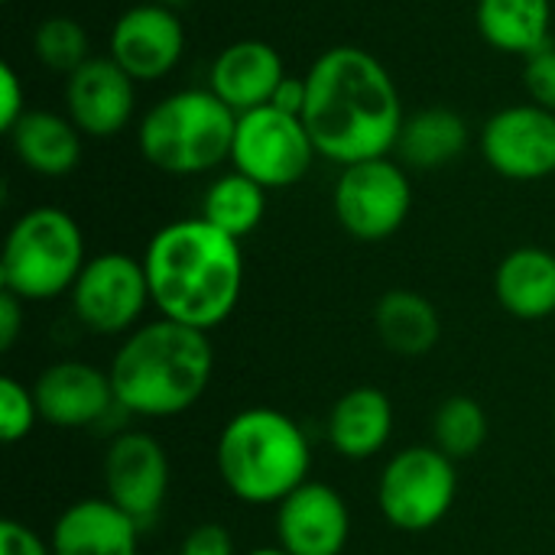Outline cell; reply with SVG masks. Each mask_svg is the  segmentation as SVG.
Here are the masks:
<instances>
[{"instance_id": "obj_9", "label": "cell", "mask_w": 555, "mask_h": 555, "mask_svg": "<svg viewBox=\"0 0 555 555\" xmlns=\"http://www.w3.org/2000/svg\"><path fill=\"white\" fill-rule=\"evenodd\" d=\"M338 224L364 244L393 237L413 211V182L390 156L341 166L332 192Z\"/></svg>"}, {"instance_id": "obj_11", "label": "cell", "mask_w": 555, "mask_h": 555, "mask_svg": "<svg viewBox=\"0 0 555 555\" xmlns=\"http://www.w3.org/2000/svg\"><path fill=\"white\" fill-rule=\"evenodd\" d=\"M104 498L130 514L140 527L153 524L169 498V455L166 446L146 429H120L101 459Z\"/></svg>"}, {"instance_id": "obj_14", "label": "cell", "mask_w": 555, "mask_h": 555, "mask_svg": "<svg viewBox=\"0 0 555 555\" xmlns=\"http://www.w3.org/2000/svg\"><path fill=\"white\" fill-rule=\"evenodd\" d=\"M273 530L276 546L289 555H345L351 540V507L338 488L309 478L276 504Z\"/></svg>"}, {"instance_id": "obj_2", "label": "cell", "mask_w": 555, "mask_h": 555, "mask_svg": "<svg viewBox=\"0 0 555 555\" xmlns=\"http://www.w3.org/2000/svg\"><path fill=\"white\" fill-rule=\"evenodd\" d=\"M143 270L156 315L215 332L241 306L244 293V250L205 218H179L163 224L146 250Z\"/></svg>"}, {"instance_id": "obj_36", "label": "cell", "mask_w": 555, "mask_h": 555, "mask_svg": "<svg viewBox=\"0 0 555 555\" xmlns=\"http://www.w3.org/2000/svg\"><path fill=\"white\" fill-rule=\"evenodd\" d=\"M156 3H166V7H182V3H189V0H156Z\"/></svg>"}, {"instance_id": "obj_35", "label": "cell", "mask_w": 555, "mask_h": 555, "mask_svg": "<svg viewBox=\"0 0 555 555\" xmlns=\"http://www.w3.org/2000/svg\"><path fill=\"white\" fill-rule=\"evenodd\" d=\"M241 555H289L286 550H280V546H260V550H250V553H241Z\"/></svg>"}, {"instance_id": "obj_37", "label": "cell", "mask_w": 555, "mask_h": 555, "mask_svg": "<svg viewBox=\"0 0 555 555\" xmlns=\"http://www.w3.org/2000/svg\"><path fill=\"white\" fill-rule=\"evenodd\" d=\"M553 423H555V406H553Z\"/></svg>"}, {"instance_id": "obj_7", "label": "cell", "mask_w": 555, "mask_h": 555, "mask_svg": "<svg viewBox=\"0 0 555 555\" xmlns=\"http://www.w3.org/2000/svg\"><path fill=\"white\" fill-rule=\"evenodd\" d=\"M459 462L429 446H406L393 452L377 478V511L400 533H429L455 507Z\"/></svg>"}, {"instance_id": "obj_18", "label": "cell", "mask_w": 555, "mask_h": 555, "mask_svg": "<svg viewBox=\"0 0 555 555\" xmlns=\"http://www.w3.org/2000/svg\"><path fill=\"white\" fill-rule=\"evenodd\" d=\"M283 55L263 39H237L218 52L208 75V91L228 104L237 117L267 107L286 78Z\"/></svg>"}, {"instance_id": "obj_31", "label": "cell", "mask_w": 555, "mask_h": 555, "mask_svg": "<svg viewBox=\"0 0 555 555\" xmlns=\"http://www.w3.org/2000/svg\"><path fill=\"white\" fill-rule=\"evenodd\" d=\"M23 114H26V85L20 72L10 62H3L0 65V130L10 133Z\"/></svg>"}, {"instance_id": "obj_26", "label": "cell", "mask_w": 555, "mask_h": 555, "mask_svg": "<svg viewBox=\"0 0 555 555\" xmlns=\"http://www.w3.org/2000/svg\"><path fill=\"white\" fill-rule=\"evenodd\" d=\"M488 436H491L488 413L468 393H455L442 400L433 413V446L446 452L452 462L475 459L485 449Z\"/></svg>"}, {"instance_id": "obj_15", "label": "cell", "mask_w": 555, "mask_h": 555, "mask_svg": "<svg viewBox=\"0 0 555 555\" xmlns=\"http://www.w3.org/2000/svg\"><path fill=\"white\" fill-rule=\"evenodd\" d=\"M185 52V29L176 7L166 3H137L124 10L111 29V59L133 81L166 78Z\"/></svg>"}, {"instance_id": "obj_1", "label": "cell", "mask_w": 555, "mask_h": 555, "mask_svg": "<svg viewBox=\"0 0 555 555\" xmlns=\"http://www.w3.org/2000/svg\"><path fill=\"white\" fill-rule=\"evenodd\" d=\"M306 85L302 124L322 159L351 166L397 150L406 114L397 81L377 55L358 46H332L312 62Z\"/></svg>"}, {"instance_id": "obj_20", "label": "cell", "mask_w": 555, "mask_h": 555, "mask_svg": "<svg viewBox=\"0 0 555 555\" xmlns=\"http://www.w3.org/2000/svg\"><path fill=\"white\" fill-rule=\"evenodd\" d=\"M501 309L520 322L555 315V254L546 247H517L494 270Z\"/></svg>"}, {"instance_id": "obj_33", "label": "cell", "mask_w": 555, "mask_h": 555, "mask_svg": "<svg viewBox=\"0 0 555 555\" xmlns=\"http://www.w3.org/2000/svg\"><path fill=\"white\" fill-rule=\"evenodd\" d=\"M23 328H26V302L0 289V351H13Z\"/></svg>"}, {"instance_id": "obj_32", "label": "cell", "mask_w": 555, "mask_h": 555, "mask_svg": "<svg viewBox=\"0 0 555 555\" xmlns=\"http://www.w3.org/2000/svg\"><path fill=\"white\" fill-rule=\"evenodd\" d=\"M0 555H52L49 537H39L29 524L7 517L0 524Z\"/></svg>"}, {"instance_id": "obj_38", "label": "cell", "mask_w": 555, "mask_h": 555, "mask_svg": "<svg viewBox=\"0 0 555 555\" xmlns=\"http://www.w3.org/2000/svg\"><path fill=\"white\" fill-rule=\"evenodd\" d=\"M3 3H10V0H3Z\"/></svg>"}, {"instance_id": "obj_21", "label": "cell", "mask_w": 555, "mask_h": 555, "mask_svg": "<svg viewBox=\"0 0 555 555\" xmlns=\"http://www.w3.org/2000/svg\"><path fill=\"white\" fill-rule=\"evenodd\" d=\"M81 130L68 114L55 111H26L10 130L16 159L46 179H62L81 163Z\"/></svg>"}, {"instance_id": "obj_28", "label": "cell", "mask_w": 555, "mask_h": 555, "mask_svg": "<svg viewBox=\"0 0 555 555\" xmlns=\"http://www.w3.org/2000/svg\"><path fill=\"white\" fill-rule=\"evenodd\" d=\"M36 423H42V416H39L33 387L23 384L20 377L7 374L0 380V439L7 446H16L33 436Z\"/></svg>"}, {"instance_id": "obj_5", "label": "cell", "mask_w": 555, "mask_h": 555, "mask_svg": "<svg viewBox=\"0 0 555 555\" xmlns=\"http://www.w3.org/2000/svg\"><path fill=\"white\" fill-rule=\"evenodd\" d=\"M237 114L208 88H185L156 101L137 130L140 156L166 176H202L231 159Z\"/></svg>"}, {"instance_id": "obj_23", "label": "cell", "mask_w": 555, "mask_h": 555, "mask_svg": "<svg viewBox=\"0 0 555 555\" xmlns=\"http://www.w3.org/2000/svg\"><path fill=\"white\" fill-rule=\"evenodd\" d=\"M478 33L507 55H533L550 46L553 0H478Z\"/></svg>"}, {"instance_id": "obj_25", "label": "cell", "mask_w": 555, "mask_h": 555, "mask_svg": "<svg viewBox=\"0 0 555 555\" xmlns=\"http://www.w3.org/2000/svg\"><path fill=\"white\" fill-rule=\"evenodd\" d=\"M263 215H267V189L247 179L244 172L231 169L205 189L198 218H205L228 237L244 241L260 228Z\"/></svg>"}, {"instance_id": "obj_12", "label": "cell", "mask_w": 555, "mask_h": 555, "mask_svg": "<svg viewBox=\"0 0 555 555\" xmlns=\"http://www.w3.org/2000/svg\"><path fill=\"white\" fill-rule=\"evenodd\" d=\"M485 163L511 182H537L555 172V114L537 104H511L491 114L478 137Z\"/></svg>"}, {"instance_id": "obj_24", "label": "cell", "mask_w": 555, "mask_h": 555, "mask_svg": "<svg viewBox=\"0 0 555 555\" xmlns=\"http://www.w3.org/2000/svg\"><path fill=\"white\" fill-rule=\"evenodd\" d=\"M468 146V124L452 107H423L410 114L397 137V153L413 169L455 163Z\"/></svg>"}, {"instance_id": "obj_30", "label": "cell", "mask_w": 555, "mask_h": 555, "mask_svg": "<svg viewBox=\"0 0 555 555\" xmlns=\"http://www.w3.org/2000/svg\"><path fill=\"white\" fill-rule=\"evenodd\" d=\"M176 555H241L237 553V543H234V533L218 524V520H205V524H195L182 543H179V553Z\"/></svg>"}, {"instance_id": "obj_22", "label": "cell", "mask_w": 555, "mask_h": 555, "mask_svg": "<svg viewBox=\"0 0 555 555\" xmlns=\"http://www.w3.org/2000/svg\"><path fill=\"white\" fill-rule=\"evenodd\" d=\"M374 332L390 354L426 358L442 338V315L416 289H387L374 306Z\"/></svg>"}, {"instance_id": "obj_29", "label": "cell", "mask_w": 555, "mask_h": 555, "mask_svg": "<svg viewBox=\"0 0 555 555\" xmlns=\"http://www.w3.org/2000/svg\"><path fill=\"white\" fill-rule=\"evenodd\" d=\"M524 88L530 94V104L546 107L555 114V46H543L533 55L524 59Z\"/></svg>"}, {"instance_id": "obj_19", "label": "cell", "mask_w": 555, "mask_h": 555, "mask_svg": "<svg viewBox=\"0 0 555 555\" xmlns=\"http://www.w3.org/2000/svg\"><path fill=\"white\" fill-rule=\"evenodd\" d=\"M393 423L397 413L387 390L361 384L345 390L332 403L325 420V439L335 449V455L348 462H371L390 446Z\"/></svg>"}, {"instance_id": "obj_10", "label": "cell", "mask_w": 555, "mask_h": 555, "mask_svg": "<svg viewBox=\"0 0 555 555\" xmlns=\"http://www.w3.org/2000/svg\"><path fill=\"white\" fill-rule=\"evenodd\" d=\"M315 156L319 153L302 117L283 114L273 104L237 117L231 166L267 192L302 182Z\"/></svg>"}, {"instance_id": "obj_34", "label": "cell", "mask_w": 555, "mask_h": 555, "mask_svg": "<svg viewBox=\"0 0 555 555\" xmlns=\"http://www.w3.org/2000/svg\"><path fill=\"white\" fill-rule=\"evenodd\" d=\"M306 94H309V85H306V75H286L273 94V107L283 111V114H293V117H302L306 111Z\"/></svg>"}, {"instance_id": "obj_16", "label": "cell", "mask_w": 555, "mask_h": 555, "mask_svg": "<svg viewBox=\"0 0 555 555\" xmlns=\"http://www.w3.org/2000/svg\"><path fill=\"white\" fill-rule=\"evenodd\" d=\"M137 107V81L111 59H88L65 78V114L85 137H117Z\"/></svg>"}, {"instance_id": "obj_4", "label": "cell", "mask_w": 555, "mask_h": 555, "mask_svg": "<svg viewBox=\"0 0 555 555\" xmlns=\"http://www.w3.org/2000/svg\"><path fill=\"white\" fill-rule=\"evenodd\" d=\"M309 433L276 406H247L228 416L215 442L224 491L247 507H276L312 478Z\"/></svg>"}, {"instance_id": "obj_3", "label": "cell", "mask_w": 555, "mask_h": 555, "mask_svg": "<svg viewBox=\"0 0 555 555\" xmlns=\"http://www.w3.org/2000/svg\"><path fill=\"white\" fill-rule=\"evenodd\" d=\"M107 374L124 416L153 423L185 416L215 377L211 335L156 315L120 338Z\"/></svg>"}, {"instance_id": "obj_8", "label": "cell", "mask_w": 555, "mask_h": 555, "mask_svg": "<svg viewBox=\"0 0 555 555\" xmlns=\"http://www.w3.org/2000/svg\"><path fill=\"white\" fill-rule=\"evenodd\" d=\"M68 302L85 332L101 338L130 335L137 325H143V315L153 306L143 260L124 250L88 257L68 293Z\"/></svg>"}, {"instance_id": "obj_17", "label": "cell", "mask_w": 555, "mask_h": 555, "mask_svg": "<svg viewBox=\"0 0 555 555\" xmlns=\"http://www.w3.org/2000/svg\"><path fill=\"white\" fill-rule=\"evenodd\" d=\"M140 524L114 501L78 498L52 524V555H140Z\"/></svg>"}, {"instance_id": "obj_13", "label": "cell", "mask_w": 555, "mask_h": 555, "mask_svg": "<svg viewBox=\"0 0 555 555\" xmlns=\"http://www.w3.org/2000/svg\"><path fill=\"white\" fill-rule=\"evenodd\" d=\"M33 393L42 423L65 433L101 426L111 413H120L111 374L78 358L52 361L49 367H42L33 380Z\"/></svg>"}, {"instance_id": "obj_6", "label": "cell", "mask_w": 555, "mask_h": 555, "mask_svg": "<svg viewBox=\"0 0 555 555\" xmlns=\"http://www.w3.org/2000/svg\"><path fill=\"white\" fill-rule=\"evenodd\" d=\"M88 263L81 224L55 205L23 211L3 241L0 289L20 296L26 306L68 296Z\"/></svg>"}, {"instance_id": "obj_27", "label": "cell", "mask_w": 555, "mask_h": 555, "mask_svg": "<svg viewBox=\"0 0 555 555\" xmlns=\"http://www.w3.org/2000/svg\"><path fill=\"white\" fill-rule=\"evenodd\" d=\"M33 52H36V59H39L42 68L59 72L65 78L91 59L88 55V33L72 16H46L36 26Z\"/></svg>"}]
</instances>
